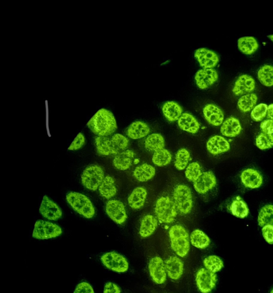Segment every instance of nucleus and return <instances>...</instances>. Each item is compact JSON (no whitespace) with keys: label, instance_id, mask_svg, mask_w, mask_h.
Segmentation results:
<instances>
[{"label":"nucleus","instance_id":"nucleus-1","mask_svg":"<svg viewBox=\"0 0 273 293\" xmlns=\"http://www.w3.org/2000/svg\"><path fill=\"white\" fill-rule=\"evenodd\" d=\"M91 132L100 137H108L117 131L116 118L110 110L102 108L91 118L87 124Z\"/></svg>","mask_w":273,"mask_h":293},{"label":"nucleus","instance_id":"nucleus-2","mask_svg":"<svg viewBox=\"0 0 273 293\" xmlns=\"http://www.w3.org/2000/svg\"><path fill=\"white\" fill-rule=\"evenodd\" d=\"M171 246L177 256L184 258L188 256L190 249V239L186 229L182 226H172L169 232Z\"/></svg>","mask_w":273,"mask_h":293},{"label":"nucleus","instance_id":"nucleus-3","mask_svg":"<svg viewBox=\"0 0 273 293\" xmlns=\"http://www.w3.org/2000/svg\"><path fill=\"white\" fill-rule=\"evenodd\" d=\"M66 199L71 207L84 218L92 219L94 217V206L87 196L77 192H70L66 195Z\"/></svg>","mask_w":273,"mask_h":293},{"label":"nucleus","instance_id":"nucleus-4","mask_svg":"<svg viewBox=\"0 0 273 293\" xmlns=\"http://www.w3.org/2000/svg\"><path fill=\"white\" fill-rule=\"evenodd\" d=\"M155 213L160 222L169 224L175 220L178 210L174 200L169 196H161L156 201Z\"/></svg>","mask_w":273,"mask_h":293},{"label":"nucleus","instance_id":"nucleus-5","mask_svg":"<svg viewBox=\"0 0 273 293\" xmlns=\"http://www.w3.org/2000/svg\"><path fill=\"white\" fill-rule=\"evenodd\" d=\"M173 200L178 211L184 215L190 213L193 207V198L191 189L186 185H177L173 191Z\"/></svg>","mask_w":273,"mask_h":293},{"label":"nucleus","instance_id":"nucleus-6","mask_svg":"<svg viewBox=\"0 0 273 293\" xmlns=\"http://www.w3.org/2000/svg\"><path fill=\"white\" fill-rule=\"evenodd\" d=\"M104 172L102 167L92 165L86 167L81 175V184L85 189L95 191L104 179Z\"/></svg>","mask_w":273,"mask_h":293},{"label":"nucleus","instance_id":"nucleus-7","mask_svg":"<svg viewBox=\"0 0 273 293\" xmlns=\"http://www.w3.org/2000/svg\"><path fill=\"white\" fill-rule=\"evenodd\" d=\"M63 231L59 226L48 221H36L32 236L37 239L44 240L58 237Z\"/></svg>","mask_w":273,"mask_h":293},{"label":"nucleus","instance_id":"nucleus-8","mask_svg":"<svg viewBox=\"0 0 273 293\" xmlns=\"http://www.w3.org/2000/svg\"><path fill=\"white\" fill-rule=\"evenodd\" d=\"M101 261L105 267L115 272L123 273L128 270L129 263L127 259L117 252L104 254L101 257Z\"/></svg>","mask_w":273,"mask_h":293},{"label":"nucleus","instance_id":"nucleus-9","mask_svg":"<svg viewBox=\"0 0 273 293\" xmlns=\"http://www.w3.org/2000/svg\"><path fill=\"white\" fill-rule=\"evenodd\" d=\"M196 286L202 293H210L213 291L217 282L216 274L206 268L199 269L195 277Z\"/></svg>","mask_w":273,"mask_h":293},{"label":"nucleus","instance_id":"nucleus-10","mask_svg":"<svg viewBox=\"0 0 273 293\" xmlns=\"http://www.w3.org/2000/svg\"><path fill=\"white\" fill-rule=\"evenodd\" d=\"M105 211L114 222L118 224H123L126 222L127 219V211L125 206L121 200H109L105 206Z\"/></svg>","mask_w":273,"mask_h":293},{"label":"nucleus","instance_id":"nucleus-11","mask_svg":"<svg viewBox=\"0 0 273 293\" xmlns=\"http://www.w3.org/2000/svg\"><path fill=\"white\" fill-rule=\"evenodd\" d=\"M148 270L153 281L157 285L164 284L167 280L165 263L160 257H153L148 264Z\"/></svg>","mask_w":273,"mask_h":293},{"label":"nucleus","instance_id":"nucleus-12","mask_svg":"<svg viewBox=\"0 0 273 293\" xmlns=\"http://www.w3.org/2000/svg\"><path fill=\"white\" fill-rule=\"evenodd\" d=\"M39 211L43 217L50 220H59L63 215V211L59 206L47 195L43 196Z\"/></svg>","mask_w":273,"mask_h":293},{"label":"nucleus","instance_id":"nucleus-13","mask_svg":"<svg viewBox=\"0 0 273 293\" xmlns=\"http://www.w3.org/2000/svg\"><path fill=\"white\" fill-rule=\"evenodd\" d=\"M195 57L203 69H213L219 61V57L216 53L205 48L196 50L195 52Z\"/></svg>","mask_w":273,"mask_h":293},{"label":"nucleus","instance_id":"nucleus-14","mask_svg":"<svg viewBox=\"0 0 273 293\" xmlns=\"http://www.w3.org/2000/svg\"><path fill=\"white\" fill-rule=\"evenodd\" d=\"M218 77L217 71L214 69H202L196 73L195 80L199 88L206 89L216 83Z\"/></svg>","mask_w":273,"mask_h":293},{"label":"nucleus","instance_id":"nucleus-15","mask_svg":"<svg viewBox=\"0 0 273 293\" xmlns=\"http://www.w3.org/2000/svg\"><path fill=\"white\" fill-rule=\"evenodd\" d=\"M217 185V179L212 171L203 172L199 178L194 182L195 191L200 194H205L213 190Z\"/></svg>","mask_w":273,"mask_h":293},{"label":"nucleus","instance_id":"nucleus-16","mask_svg":"<svg viewBox=\"0 0 273 293\" xmlns=\"http://www.w3.org/2000/svg\"><path fill=\"white\" fill-rule=\"evenodd\" d=\"M256 89V81L252 76L242 75L239 77L234 85L233 93L236 96L251 94Z\"/></svg>","mask_w":273,"mask_h":293},{"label":"nucleus","instance_id":"nucleus-17","mask_svg":"<svg viewBox=\"0 0 273 293\" xmlns=\"http://www.w3.org/2000/svg\"><path fill=\"white\" fill-rule=\"evenodd\" d=\"M242 184L249 189L260 188L263 184V176L259 171L253 169L243 170L241 174Z\"/></svg>","mask_w":273,"mask_h":293},{"label":"nucleus","instance_id":"nucleus-18","mask_svg":"<svg viewBox=\"0 0 273 293\" xmlns=\"http://www.w3.org/2000/svg\"><path fill=\"white\" fill-rule=\"evenodd\" d=\"M165 267L167 275L171 280H179L184 272V263L176 256H171L166 259Z\"/></svg>","mask_w":273,"mask_h":293},{"label":"nucleus","instance_id":"nucleus-19","mask_svg":"<svg viewBox=\"0 0 273 293\" xmlns=\"http://www.w3.org/2000/svg\"><path fill=\"white\" fill-rule=\"evenodd\" d=\"M204 117L207 121L214 126H221L224 121L223 110L214 104L206 105L203 109Z\"/></svg>","mask_w":273,"mask_h":293},{"label":"nucleus","instance_id":"nucleus-20","mask_svg":"<svg viewBox=\"0 0 273 293\" xmlns=\"http://www.w3.org/2000/svg\"><path fill=\"white\" fill-rule=\"evenodd\" d=\"M208 151L216 156L226 152L231 149V145L226 139L219 136H215L209 139L207 144Z\"/></svg>","mask_w":273,"mask_h":293},{"label":"nucleus","instance_id":"nucleus-21","mask_svg":"<svg viewBox=\"0 0 273 293\" xmlns=\"http://www.w3.org/2000/svg\"><path fill=\"white\" fill-rule=\"evenodd\" d=\"M135 156V153L132 150L123 151L114 157L113 165L118 170H127L132 166Z\"/></svg>","mask_w":273,"mask_h":293},{"label":"nucleus","instance_id":"nucleus-22","mask_svg":"<svg viewBox=\"0 0 273 293\" xmlns=\"http://www.w3.org/2000/svg\"><path fill=\"white\" fill-rule=\"evenodd\" d=\"M95 145L100 155H117L120 153L112 143L111 139L108 137H97L95 138Z\"/></svg>","mask_w":273,"mask_h":293},{"label":"nucleus","instance_id":"nucleus-23","mask_svg":"<svg viewBox=\"0 0 273 293\" xmlns=\"http://www.w3.org/2000/svg\"><path fill=\"white\" fill-rule=\"evenodd\" d=\"M150 132V128L148 125L141 121L131 123L127 129L126 134L128 138L133 140H138L145 138Z\"/></svg>","mask_w":273,"mask_h":293},{"label":"nucleus","instance_id":"nucleus-24","mask_svg":"<svg viewBox=\"0 0 273 293\" xmlns=\"http://www.w3.org/2000/svg\"><path fill=\"white\" fill-rule=\"evenodd\" d=\"M147 191L142 187H138L134 189L128 198V204L133 210L142 209L146 202Z\"/></svg>","mask_w":273,"mask_h":293},{"label":"nucleus","instance_id":"nucleus-25","mask_svg":"<svg viewBox=\"0 0 273 293\" xmlns=\"http://www.w3.org/2000/svg\"><path fill=\"white\" fill-rule=\"evenodd\" d=\"M242 131V126L239 120L235 117H230L223 122L221 127V132L223 136L234 138Z\"/></svg>","mask_w":273,"mask_h":293},{"label":"nucleus","instance_id":"nucleus-26","mask_svg":"<svg viewBox=\"0 0 273 293\" xmlns=\"http://www.w3.org/2000/svg\"><path fill=\"white\" fill-rule=\"evenodd\" d=\"M178 124L182 130L190 133H197L200 128V124L193 115L185 112L182 114L178 121Z\"/></svg>","mask_w":273,"mask_h":293},{"label":"nucleus","instance_id":"nucleus-27","mask_svg":"<svg viewBox=\"0 0 273 293\" xmlns=\"http://www.w3.org/2000/svg\"><path fill=\"white\" fill-rule=\"evenodd\" d=\"M162 111L169 122H174L178 121L183 112V109L178 103L174 101H169L164 104Z\"/></svg>","mask_w":273,"mask_h":293},{"label":"nucleus","instance_id":"nucleus-28","mask_svg":"<svg viewBox=\"0 0 273 293\" xmlns=\"http://www.w3.org/2000/svg\"><path fill=\"white\" fill-rule=\"evenodd\" d=\"M157 227V220L152 215H147L141 221L140 234L143 238H147L154 233Z\"/></svg>","mask_w":273,"mask_h":293},{"label":"nucleus","instance_id":"nucleus-29","mask_svg":"<svg viewBox=\"0 0 273 293\" xmlns=\"http://www.w3.org/2000/svg\"><path fill=\"white\" fill-rule=\"evenodd\" d=\"M117 187L116 180L111 176H105L102 183L99 187V192L103 198L109 199L117 194Z\"/></svg>","mask_w":273,"mask_h":293},{"label":"nucleus","instance_id":"nucleus-30","mask_svg":"<svg viewBox=\"0 0 273 293\" xmlns=\"http://www.w3.org/2000/svg\"><path fill=\"white\" fill-rule=\"evenodd\" d=\"M156 173L154 167L147 163H144L135 168L133 172V175L139 182H146L154 177Z\"/></svg>","mask_w":273,"mask_h":293},{"label":"nucleus","instance_id":"nucleus-31","mask_svg":"<svg viewBox=\"0 0 273 293\" xmlns=\"http://www.w3.org/2000/svg\"><path fill=\"white\" fill-rule=\"evenodd\" d=\"M238 47L243 54L251 55L257 51L259 48V44L255 37L246 36L239 38L238 41Z\"/></svg>","mask_w":273,"mask_h":293},{"label":"nucleus","instance_id":"nucleus-32","mask_svg":"<svg viewBox=\"0 0 273 293\" xmlns=\"http://www.w3.org/2000/svg\"><path fill=\"white\" fill-rule=\"evenodd\" d=\"M230 211L235 217L241 219L247 217L249 213L247 204L239 196H237L232 201L230 206Z\"/></svg>","mask_w":273,"mask_h":293},{"label":"nucleus","instance_id":"nucleus-33","mask_svg":"<svg viewBox=\"0 0 273 293\" xmlns=\"http://www.w3.org/2000/svg\"><path fill=\"white\" fill-rule=\"evenodd\" d=\"M145 146L148 151L156 152L164 149L165 141L160 133H152L146 139Z\"/></svg>","mask_w":273,"mask_h":293},{"label":"nucleus","instance_id":"nucleus-34","mask_svg":"<svg viewBox=\"0 0 273 293\" xmlns=\"http://www.w3.org/2000/svg\"><path fill=\"white\" fill-rule=\"evenodd\" d=\"M190 242L196 248L205 249L210 244V238L202 230L196 229L191 233L190 237Z\"/></svg>","mask_w":273,"mask_h":293},{"label":"nucleus","instance_id":"nucleus-35","mask_svg":"<svg viewBox=\"0 0 273 293\" xmlns=\"http://www.w3.org/2000/svg\"><path fill=\"white\" fill-rule=\"evenodd\" d=\"M257 101V95L255 93L242 96L238 101V108L242 112H248L256 106Z\"/></svg>","mask_w":273,"mask_h":293},{"label":"nucleus","instance_id":"nucleus-36","mask_svg":"<svg viewBox=\"0 0 273 293\" xmlns=\"http://www.w3.org/2000/svg\"><path fill=\"white\" fill-rule=\"evenodd\" d=\"M258 79L260 83L267 87L273 86V66L266 64L258 70Z\"/></svg>","mask_w":273,"mask_h":293},{"label":"nucleus","instance_id":"nucleus-37","mask_svg":"<svg viewBox=\"0 0 273 293\" xmlns=\"http://www.w3.org/2000/svg\"><path fill=\"white\" fill-rule=\"evenodd\" d=\"M258 222L262 228L266 225L273 226V205H266L262 208L258 214Z\"/></svg>","mask_w":273,"mask_h":293},{"label":"nucleus","instance_id":"nucleus-38","mask_svg":"<svg viewBox=\"0 0 273 293\" xmlns=\"http://www.w3.org/2000/svg\"><path fill=\"white\" fill-rule=\"evenodd\" d=\"M171 161V153L165 148L155 152L152 158V163L158 167L166 166L170 164Z\"/></svg>","mask_w":273,"mask_h":293},{"label":"nucleus","instance_id":"nucleus-39","mask_svg":"<svg viewBox=\"0 0 273 293\" xmlns=\"http://www.w3.org/2000/svg\"><path fill=\"white\" fill-rule=\"evenodd\" d=\"M203 264L207 270L214 273L221 271L224 266L222 259L217 256H210L204 258Z\"/></svg>","mask_w":273,"mask_h":293},{"label":"nucleus","instance_id":"nucleus-40","mask_svg":"<svg viewBox=\"0 0 273 293\" xmlns=\"http://www.w3.org/2000/svg\"><path fill=\"white\" fill-rule=\"evenodd\" d=\"M190 153L185 148H181L176 153L174 166L177 170H184L189 164Z\"/></svg>","mask_w":273,"mask_h":293},{"label":"nucleus","instance_id":"nucleus-41","mask_svg":"<svg viewBox=\"0 0 273 293\" xmlns=\"http://www.w3.org/2000/svg\"><path fill=\"white\" fill-rule=\"evenodd\" d=\"M256 146L261 150H266L273 147V134L261 133L256 140Z\"/></svg>","mask_w":273,"mask_h":293},{"label":"nucleus","instance_id":"nucleus-42","mask_svg":"<svg viewBox=\"0 0 273 293\" xmlns=\"http://www.w3.org/2000/svg\"><path fill=\"white\" fill-rule=\"evenodd\" d=\"M202 174L200 165L197 162L190 163L185 171L186 178L191 182H195Z\"/></svg>","mask_w":273,"mask_h":293},{"label":"nucleus","instance_id":"nucleus-43","mask_svg":"<svg viewBox=\"0 0 273 293\" xmlns=\"http://www.w3.org/2000/svg\"><path fill=\"white\" fill-rule=\"evenodd\" d=\"M267 105L264 103H261L256 105L252 110V119L254 121L257 122L263 121L267 115Z\"/></svg>","mask_w":273,"mask_h":293},{"label":"nucleus","instance_id":"nucleus-44","mask_svg":"<svg viewBox=\"0 0 273 293\" xmlns=\"http://www.w3.org/2000/svg\"><path fill=\"white\" fill-rule=\"evenodd\" d=\"M111 141L115 147L120 151H124L129 146L128 139L122 134L116 133L111 138Z\"/></svg>","mask_w":273,"mask_h":293},{"label":"nucleus","instance_id":"nucleus-45","mask_svg":"<svg viewBox=\"0 0 273 293\" xmlns=\"http://www.w3.org/2000/svg\"><path fill=\"white\" fill-rule=\"evenodd\" d=\"M85 143V138L82 133H79L69 148L70 151H77L82 148Z\"/></svg>","mask_w":273,"mask_h":293},{"label":"nucleus","instance_id":"nucleus-46","mask_svg":"<svg viewBox=\"0 0 273 293\" xmlns=\"http://www.w3.org/2000/svg\"><path fill=\"white\" fill-rule=\"evenodd\" d=\"M262 233L263 238L269 244H273V226L266 225L262 229Z\"/></svg>","mask_w":273,"mask_h":293},{"label":"nucleus","instance_id":"nucleus-47","mask_svg":"<svg viewBox=\"0 0 273 293\" xmlns=\"http://www.w3.org/2000/svg\"><path fill=\"white\" fill-rule=\"evenodd\" d=\"M74 293H95L93 287L88 282H83L79 283Z\"/></svg>","mask_w":273,"mask_h":293},{"label":"nucleus","instance_id":"nucleus-48","mask_svg":"<svg viewBox=\"0 0 273 293\" xmlns=\"http://www.w3.org/2000/svg\"><path fill=\"white\" fill-rule=\"evenodd\" d=\"M262 133L266 134H273V121L272 120L267 119L263 121L260 126Z\"/></svg>","mask_w":273,"mask_h":293},{"label":"nucleus","instance_id":"nucleus-49","mask_svg":"<svg viewBox=\"0 0 273 293\" xmlns=\"http://www.w3.org/2000/svg\"><path fill=\"white\" fill-rule=\"evenodd\" d=\"M103 293H121V289L116 283L108 282L104 286Z\"/></svg>","mask_w":273,"mask_h":293},{"label":"nucleus","instance_id":"nucleus-50","mask_svg":"<svg viewBox=\"0 0 273 293\" xmlns=\"http://www.w3.org/2000/svg\"><path fill=\"white\" fill-rule=\"evenodd\" d=\"M267 117L268 119L272 120L273 121V104H270L268 106Z\"/></svg>","mask_w":273,"mask_h":293},{"label":"nucleus","instance_id":"nucleus-51","mask_svg":"<svg viewBox=\"0 0 273 293\" xmlns=\"http://www.w3.org/2000/svg\"><path fill=\"white\" fill-rule=\"evenodd\" d=\"M268 37H269V38H270V39L273 42V35H270V36H268Z\"/></svg>","mask_w":273,"mask_h":293},{"label":"nucleus","instance_id":"nucleus-52","mask_svg":"<svg viewBox=\"0 0 273 293\" xmlns=\"http://www.w3.org/2000/svg\"><path fill=\"white\" fill-rule=\"evenodd\" d=\"M270 293H273V289L271 290Z\"/></svg>","mask_w":273,"mask_h":293}]
</instances>
